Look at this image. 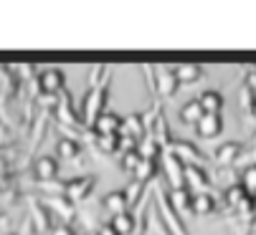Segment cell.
Wrapping results in <instances>:
<instances>
[{
  "label": "cell",
  "mask_w": 256,
  "mask_h": 235,
  "mask_svg": "<svg viewBox=\"0 0 256 235\" xmlns=\"http://www.w3.org/2000/svg\"><path fill=\"white\" fill-rule=\"evenodd\" d=\"M106 96H109V78L99 86H92L82 101V109H79V119L84 127H92L94 119L104 111V104H106Z\"/></svg>",
  "instance_id": "cell-1"
},
{
  "label": "cell",
  "mask_w": 256,
  "mask_h": 235,
  "mask_svg": "<svg viewBox=\"0 0 256 235\" xmlns=\"http://www.w3.org/2000/svg\"><path fill=\"white\" fill-rule=\"evenodd\" d=\"M94 185H96V177H92V175L71 177L68 182H64V200L68 205H74V208L82 205V203H86L92 190H94Z\"/></svg>",
  "instance_id": "cell-2"
},
{
  "label": "cell",
  "mask_w": 256,
  "mask_h": 235,
  "mask_svg": "<svg viewBox=\"0 0 256 235\" xmlns=\"http://www.w3.org/2000/svg\"><path fill=\"white\" fill-rule=\"evenodd\" d=\"M165 152H170L180 165H198V167H203V162H206V154L188 139H172V144Z\"/></svg>",
  "instance_id": "cell-3"
},
{
  "label": "cell",
  "mask_w": 256,
  "mask_h": 235,
  "mask_svg": "<svg viewBox=\"0 0 256 235\" xmlns=\"http://www.w3.org/2000/svg\"><path fill=\"white\" fill-rule=\"evenodd\" d=\"M36 86H38V94L44 96H61L66 89V76L61 68H46L36 78Z\"/></svg>",
  "instance_id": "cell-4"
},
{
  "label": "cell",
  "mask_w": 256,
  "mask_h": 235,
  "mask_svg": "<svg viewBox=\"0 0 256 235\" xmlns=\"http://www.w3.org/2000/svg\"><path fill=\"white\" fill-rule=\"evenodd\" d=\"M152 76H155V94L160 99H172L178 94L180 84L170 66H152Z\"/></svg>",
  "instance_id": "cell-5"
},
{
  "label": "cell",
  "mask_w": 256,
  "mask_h": 235,
  "mask_svg": "<svg viewBox=\"0 0 256 235\" xmlns=\"http://www.w3.org/2000/svg\"><path fill=\"white\" fill-rule=\"evenodd\" d=\"M94 132V137H120V129H122V116L114 114V111H102L94 124L89 127Z\"/></svg>",
  "instance_id": "cell-6"
},
{
  "label": "cell",
  "mask_w": 256,
  "mask_h": 235,
  "mask_svg": "<svg viewBox=\"0 0 256 235\" xmlns=\"http://www.w3.org/2000/svg\"><path fill=\"white\" fill-rule=\"evenodd\" d=\"M246 144H241L238 139H228V142H221L216 149H213V162L218 167H234L238 162V157L244 152Z\"/></svg>",
  "instance_id": "cell-7"
},
{
  "label": "cell",
  "mask_w": 256,
  "mask_h": 235,
  "mask_svg": "<svg viewBox=\"0 0 256 235\" xmlns=\"http://www.w3.org/2000/svg\"><path fill=\"white\" fill-rule=\"evenodd\" d=\"M155 205H158V213H160V218H162V223H165V228H168V235H190L188 228H186V223H182V218L168 208V203H165L162 195H158V203H155Z\"/></svg>",
  "instance_id": "cell-8"
},
{
  "label": "cell",
  "mask_w": 256,
  "mask_h": 235,
  "mask_svg": "<svg viewBox=\"0 0 256 235\" xmlns=\"http://www.w3.org/2000/svg\"><path fill=\"white\" fill-rule=\"evenodd\" d=\"M224 203L236 213H251V195L238 182H234L224 190Z\"/></svg>",
  "instance_id": "cell-9"
},
{
  "label": "cell",
  "mask_w": 256,
  "mask_h": 235,
  "mask_svg": "<svg viewBox=\"0 0 256 235\" xmlns=\"http://www.w3.org/2000/svg\"><path fill=\"white\" fill-rule=\"evenodd\" d=\"M58 170H61V165L51 154H44V157H36L33 160V177L38 182H54L58 177Z\"/></svg>",
  "instance_id": "cell-10"
},
{
  "label": "cell",
  "mask_w": 256,
  "mask_h": 235,
  "mask_svg": "<svg viewBox=\"0 0 256 235\" xmlns=\"http://www.w3.org/2000/svg\"><path fill=\"white\" fill-rule=\"evenodd\" d=\"M160 167L165 172V180L170 182V190L186 187V182H182V167H186V165H180L170 152H162L160 154Z\"/></svg>",
  "instance_id": "cell-11"
},
{
  "label": "cell",
  "mask_w": 256,
  "mask_h": 235,
  "mask_svg": "<svg viewBox=\"0 0 256 235\" xmlns=\"http://www.w3.org/2000/svg\"><path fill=\"white\" fill-rule=\"evenodd\" d=\"M182 182H186L188 190L193 187L196 195H198V192H208V187H210L208 172H206L203 167H198V165H186V167H182Z\"/></svg>",
  "instance_id": "cell-12"
},
{
  "label": "cell",
  "mask_w": 256,
  "mask_h": 235,
  "mask_svg": "<svg viewBox=\"0 0 256 235\" xmlns=\"http://www.w3.org/2000/svg\"><path fill=\"white\" fill-rule=\"evenodd\" d=\"M224 132V114H203L196 124V134L200 139H216Z\"/></svg>",
  "instance_id": "cell-13"
},
{
  "label": "cell",
  "mask_w": 256,
  "mask_h": 235,
  "mask_svg": "<svg viewBox=\"0 0 256 235\" xmlns=\"http://www.w3.org/2000/svg\"><path fill=\"white\" fill-rule=\"evenodd\" d=\"M168 208L178 215H182L186 210H190V203H193V190L188 187H178V190H168V195H162Z\"/></svg>",
  "instance_id": "cell-14"
},
{
  "label": "cell",
  "mask_w": 256,
  "mask_h": 235,
  "mask_svg": "<svg viewBox=\"0 0 256 235\" xmlns=\"http://www.w3.org/2000/svg\"><path fill=\"white\" fill-rule=\"evenodd\" d=\"M41 205L46 208L48 215H58V223H66V225H68V220L76 218V208L68 205L64 198H44Z\"/></svg>",
  "instance_id": "cell-15"
},
{
  "label": "cell",
  "mask_w": 256,
  "mask_h": 235,
  "mask_svg": "<svg viewBox=\"0 0 256 235\" xmlns=\"http://www.w3.org/2000/svg\"><path fill=\"white\" fill-rule=\"evenodd\" d=\"M102 210L109 213V218H114V215H120V213H127V210H130V203H127L124 190L106 192L104 198H102Z\"/></svg>",
  "instance_id": "cell-16"
},
{
  "label": "cell",
  "mask_w": 256,
  "mask_h": 235,
  "mask_svg": "<svg viewBox=\"0 0 256 235\" xmlns=\"http://www.w3.org/2000/svg\"><path fill=\"white\" fill-rule=\"evenodd\" d=\"M140 230H142V235H168V228H165L155 203L148 208V213H144V218L140 223Z\"/></svg>",
  "instance_id": "cell-17"
},
{
  "label": "cell",
  "mask_w": 256,
  "mask_h": 235,
  "mask_svg": "<svg viewBox=\"0 0 256 235\" xmlns=\"http://www.w3.org/2000/svg\"><path fill=\"white\" fill-rule=\"evenodd\" d=\"M82 157V142L74 137H58L56 142V160L61 162H74Z\"/></svg>",
  "instance_id": "cell-18"
},
{
  "label": "cell",
  "mask_w": 256,
  "mask_h": 235,
  "mask_svg": "<svg viewBox=\"0 0 256 235\" xmlns=\"http://www.w3.org/2000/svg\"><path fill=\"white\" fill-rule=\"evenodd\" d=\"M144 134V122H142V114H127L122 116V129H120V137H127L132 142H140Z\"/></svg>",
  "instance_id": "cell-19"
},
{
  "label": "cell",
  "mask_w": 256,
  "mask_h": 235,
  "mask_svg": "<svg viewBox=\"0 0 256 235\" xmlns=\"http://www.w3.org/2000/svg\"><path fill=\"white\" fill-rule=\"evenodd\" d=\"M198 104L203 109V114H224V106H226V96L216 89H208L198 96Z\"/></svg>",
  "instance_id": "cell-20"
},
{
  "label": "cell",
  "mask_w": 256,
  "mask_h": 235,
  "mask_svg": "<svg viewBox=\"0 0 256 235\" xmlns=\"http://www.w3.org/2000/svg\"><path fill=\"white\" fill-rule=\"evenodd\" d=\"M216 208H218V203H216V198L210 192H193V203H190V213L196 215V218H208V215H213L216 213Z\"/></svg>",
  "instance_id": "cell-21"
},
{
  "label": "cell",
  "mask_w": 256,
  "mask_h": 235,
  "mask_svg": "<svg viewBox=\"0 0 256 235\" xmlns=\"http://www.w3.org/2000/svg\"><path fill=\"white\" fill-rule=\"evenodd\" d=\"M54 114H56V119L61 122V124H66V127H84L82 124V119H79V111H74V106H71V99H68V94H64V101H58V106L54 109Z\"/></svg>",
  "instance_id": "cell-22"
},
{
  "label": "cell",
  "mask_w": 256,
  "mask_h": 235,
  "mask_svg": "<svg viewBox=\"0 0 256 235\" xmlns=\"http://www.w3.org/2000/svg\"><path fill=\"white\" fill-rule=\"evenodd\" d=\"M109 225H112V230H114L117 235H134L137 228H140V220H137V215H134L132 210H127V213L114 215L112 220H109Z\"/></svg>",
  "instance_id": "cell-23"
},
{
  "label": "cell",
  "mask_w": 256,
  "mask_h": 235,
  "mask_svg": "<svg viewBox=\"0 0 256 235\" xmlns=\"http://www.w3.org/2000/svg\"><path fill=\"white\" fill-rule=\"evenodd\" d=\"M172 71H175L178 84H196V81H200V76H203V68L198 63H180Z\"/></svg>",
  "instance_id": "cell-24"
},
{
  "label": "cell",
  "mask_w": 256,
  "mask_h": 235,
  "mask_svg": "<svg viewBox=\"0 0 256 235\" xmlns=\"http://www.w3.org/2000/svg\"><path fill=\"white\" fill-rule=\"evenodd\" d=\"M200 116H203V109H200V104H198V99H190V101H186L180 106V122L182 124H198L200 122Z\"/></svg>",
  "instance_id": "cell-25"
},
{
  "label": "cell",
  "mask_w": 256,
  "mask_h": 235,
  "mask_svg": "<svg viewBox=\"0 0 256 235\" xmlns=\"http://www.w3.org/2000/svg\"><path fill=\"white\" fill-rule=\"evenodd\" d=\"M30 218H33V228L38 233H48L51 230V215L46 213V208L38 203V205H30Z\"/></svg>",
  "instance_id": "cell-26"
},
{
  "label": "cell",
  "mask_w": 256,
  "mask_h": 235,
  "mask_svg": "<svg viewBox=\"0 0 256 235\" xmlns=\"http://www.w3.org/2000/svg\"><path fill=\"white\" fill-rule=\"evenodd\" d=\"M137 154L142 157V160H150V162H158L160 160V154H162V149L150 139V137H142L140 142H137Z\"/></svg>",
  "instance_id": "cell-27"
},
{
  "label": "cell",
  "mask_w": 256,
  "mask_h": 235,
  "mask_svg": "<svg viewBox=\"0 0 256 235\" xmlns=\"http://www.w3.org/2000/svg\"><path fill=\"white\" fill-rule=\"evenodd\" d=\"M124 195H127V203H130V210L134 213V208L140 205V200H144V195H148V185L142 182H130V187H124Z\"/></svg>",
  "instance_id": "cell-28"
},
{
  "label": "cell",
  "mask_w": 256,
  "mask_h": 235,
  "mask_svg": "<svg viewBox=\"0 0 256 235\" xmlns=\"http://www.w3.org/2000/svg\"><path fill=\"white\" fill-rule=\"evenodd\" d=\"M155 172H158V162L142 160V162H140V167L134 170L132 180H134V182H142V185H150V182H152V177H155Z\"/></svg>",
  "instance_id": "cell-29"
},
{
  "label": "cell",
  "mask_w": 256,
  "mask_h": 235,
  "mask_svg": "<svg viewBox=\"0 0 256 235\" xmlns=\"http://www.w3.org/2000/svg\"><path fill=\"white\" fill-rule=\"evenodd\" d=\"M238 185H241L248 195H256V165H248V167H244V170H241Z\"/></svg>",
  "instance_id": "cell-30"
},
{
  "label": "cell",
  "mask_w": 256,
  "mask_h": 235,
  "mask_svg": "<svg viewBox=\"0 0 256 235\" xmlns=\"http://www.w3.org/2000/svg\"><path fill=\"white\" fill-rule=\"evenodd\" d=\"M140 162H142V157L137 154V149H132V152H124V154L120 157V167H122V172H127L130 177L134 175V170L140 167Z\"/></svg>",
  "instance_id": "cell-31"
},
{
  "label": "cell",
  "mask_w": 256,
  "mask_h": 235,
  "mask_svg": "<svg viewBox=\"0 0 256 235\" xmlns=\"http://www.w3.org/2000/svg\"><path fill=\"white\" fill-rule=\"evenodd\" d=\"M94 142H96V149H99V152H104V154H114V152H117V142H120V137H94Z\"/></svg>",
  "instance_id": "cell-32"
},
{
  "label": "cell",
  "mask_w": 256,
  "mask_h": 235,
  "mask_svg": "<svg viewBox=\"0 0 256 235\" xmlns=\"http://www.w3.org/2000/svg\"><path fill=\"white\" fill-rule=\"evenodd\" d=\"M254 101H256V96H254V94H251V91H248V89L241 84V89H238V104H241V106L248 111V109L254 106Z\"/></svg>",
  "instance_id": "cell-33"
},
{
  "label": "cell",
  "mask_w": 256,
  "mask_h": 235,
  "mask_svg": "<svg viewBox=\"0 0 256 235\" xmlns=\"http://www.w3.org/2000/svg\"><path fill=\"white\" fill-rule=\"evenodd\" d=\"M48 235H76V230L71 228V225H66V223H54L51 230H48Z\"/></svg>",
  "instance_id": "cell-34"
},
{
  "label": "cell",
  "mask_w": 256,
  "mask_h": 235,
  "mask_svg": "<svg viewBox=\"0 0 256 235\" xmlns=\"http://www.w3.org/2000/svg\"><path fill=\"white\" fill-rule=\"evenodd\" d=\"M244 86H246V89H248V91L256 96V68H251V71L246 73V78H244Z\"/></svg>",
  "instance_id": "cell-35"
},
{
  "label": "cell",
  "mask_w": 256,
  "mask_h": 235,
  "mask_svg": "<svg viewBox=\"0 0 256 235\" xmlns=\"http://www.w3.org/2000/svg\"><path fill=\"white\" fill-rule=\"evenodd\" d=\"M10 139H13V134H10L8 124H3V122H0V144H8Z\"/></svg>",
  "instance_id": "cell-36"
},
{
  "label": "cell",
  "mask_w": 256,
  "mask_h": 235,
  "mask_svg": "<svg viewBox=\"0 0 256 235\" xmlns=\"http://www.w3.org/2000/svg\"><path fill=\"white\" fill-rule=\"evenodd\" d=\"M96 235H117V233L112 230V225H109V223H104L102 228H96Z\"/></svg>",
  "instance_id": "cell-37"
},
{
  "label": "cell",
  "mask_w": 256,
  "mask_h": 235,
  "mask_svg": "<svg viewBox=\"0 0 256 235\" xmlns=\"http://www.w3.org/2000/svg\"><path fill=\"white\" fill-rule=\"evenodd\" d=\"M3 230H8V218L0 215V233H3Z\"/></svg>",
  "instance_id": "cell-38"
},
{
  "label": "cell",
  "mask_w": 256,
  "mask_h": 235,
  "mask_svg": "<svg viewBox=\"0 0 256 235\" xmlns=\"http://www.w3.org/2000/svg\"><path fill=\"white\" fill-rule=\"evenodd\" d=\"M248 147H254V149H256V132L251 134V142H248Z\"/></svg>",
  "instance_id": "cell-39"
},
{
  "label": "cell",
  "mask_w": 256,
  "mask_h": 235,
  "mask_svg": "<svg viewBox=\"0 0 256 235\" xmlns=\"http://www.w3.org/2000/svg\"><path fill=\"white\" fill-rule=\"evenodd\" d=\"M248 114H251V116H254V119H256V101H254V106L248 109Z\"/></svg>",
  "instance_id": "cell-40"
},
{
  "label": "cell",
  "mask_w": 256,
  "mask_h": 235,
  "mask_svg": "<svg viewBox=\"0 0 256 235\" xmlns=\"http://www.w3.org/2000/svg\"><path fill=\"white\" fill-rule=\"evenodd\" d=\"M238 235H248V233H246V230H244V233H238Z\"/></svg>",
  "instance_id": "cell-41"
},
{
  "label": "cell",
  "mask_w": 256,
  "mask_h": 235,
  "mask_svg": "<svg viewBox=\"0 0 256 235\" xmlns=\"http://www.w3.org/2000/svg\"><path fill=\"white\" fill-rule=\"evenodd\" d=\"M6 235H13V233H6Z\"/></svg>",
  "instance_id": "cell-42"
}]
</instances>
